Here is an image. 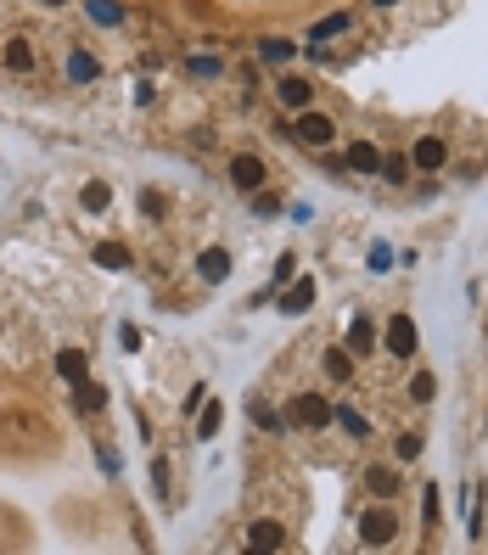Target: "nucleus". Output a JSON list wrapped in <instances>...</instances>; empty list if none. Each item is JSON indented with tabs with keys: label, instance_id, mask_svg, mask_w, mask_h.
I'll list each match as a JSON object with an SVG mask.
<instances>
[{
	"label": "nucleus",
	"instance_id": "nucleus-24",
	"mask_svg": "<svg viewBox=\"0 0 488 555\" xmlns=\"http://www.w3.org/2000/svg\"><path fill=\"white\" fill-rule=\"evenodd\" d=\"M96 264H101V269H130V252H124L118 242H101V247H96Z\"/></svg>",
	"mask_w": 488,
	"mask_h": 555
},
{
	"label": "nucleus",
	"instance_id": "nucleus-28",
	"mask_svg": "<svg viewBox=\"0 0 488 555\" xmlns=\"http://www.w3.org/2000/svg\"><path fill=\"white\" fill-rule=\"evenodd\" d=\"M90 17H96V23H107V29H113V23H124V12L113 6V0H90Z\"/></svg>",
	"mask_w": 488,
	"mask_h": 555
},
{
	"label": "nucleus",
	"instance_id": "nucleus-17",
	"mask_svg": "<svg viewBox=\"0 0 488 555\" xmlns=\"http://www.w3.org/2000/svg\"><path fill=\"white\" fill-rule=\"evenodd\" d=\"M73 404H79L84 415H90V410H101V404H107V388H101V381H90V376H84L79 388H73Z\"/></svg>",
	"mask_w": 488,
	"mask_h": 555
},
{
	"label": "nucleus",
	"instance_id": "nucleus-30",
	"mask_svg": "<svg viewBox=\"0 0 488 555\" xmlns=\"http://www.w3.org/2000/svg\"><path fill=\"white\" fill-rule=\"evenodd\" d=\"M292 275H298V259H292V252H287V259H281V264H275V286H287V281H292Z\"/></svg>",
	"mask_w": 488,
	"mask_h": 555
},
{
	"label": "nucleus",
	"instance_id": "nucleus-19",
	"mask_svg": "<svg viewBox=\"0 0 488 555\" xmlns=\"http://www.w3.org/2000/svg\"><path fill=\"white\" fill-rule=\"evenodd\" d=\"M219 421H225V404H219V398H202V410H197V438H214Z\"/></svg>",
	"mask_w": 488,
	"mask_h": 555
},
{
	"label": "nucleus",
	"instance_id": "nucleus-3",
	"mask_svg": "<svg viewBox=\"0 0 488 555\" xmlns=\"http://www.w3.org/2000/svg\"><path fill=\"white\" fill-rule=\"evenodd\" d=\"M292 135H298L304 146H331V141H337V124H331V113H314V107H304L298 124H292Z\"/></svg>",
	"mask_w": 488,
	"mask_h": 555
},
{
	"label": "nucleus",
	"instance_id": "nucleus-23",
	"mask_svg": "<svg viewBox=\"0 0 488 555\" xmlns=\"http://www.w3.org/2000/svg\"><path fill=\"white\" fill-rule=\"evenodd\" d=\"M6 68H17V73L34 68V46H29V39H12V46H6Z\"/></svg>",
	"mask_w": 488,
	"mask_h": 555
},
{
	"label": "nucleus",
	"instance_id": "nucleus-15",
	"mask_svg": "<svg viewBox=\"0 0 488 555\" xmlns=\"http://www.w3.org/2000/svg\"><path fill=\"white\" fill-rule=\"evenodd\" d=\"M343 163L354 168V175H376V168H381V152H376V146H371V141H354Z\"/></svg>",
	"mask_w": 488,
	"mask_h": 555
},
{
	"label": "nucleus",
	"instance_id": "nucleus-6",
	"mask_svg": "<svg viewBox=\"0 0 488 555\" xmlns=\"http://www.w3.org/2000/svg\"><path fill=\"white\" fill-rule=\"evenodd\" d=\"M381 348H388L393 359H410L415 354V320L410 314H393L388 331H381Z\"/></svg>",
	"mask_w": 488,
	"mask_h": 555
},
{
	"label": "nucleus",
	"instance_id": "nucleus-4",
	"mask_svg": "<svg viewBox=\"0 0 488 555\" xmlns=\"http://www.w3.org/2000/svg\"><path fill=\"white\" fill-rule=\"evenodd\" d=\"M314 297H321V286H314V275H304V281L292 275V281L281 286V297H275V309H281V314H309V309H314Z\"/></svg>",
	"mask_w": 488,
	"mask_h": 555
},
{
	"label": "nucleus",
	"instance_id": "nucleus-13",
	"mask_svg": "<svg viewBox=\"0 0 488 555\" xmlns=\"http://www.w3.org/2000/svg\"><path fill=\"white\" fill-rule=\"evenodd\" d=\"M197 275H202L208 286H219L225 275H230V252H225V247H208L202 259H197Z\"/></svg>",
	"mask_w": 488,
	"mask_h": 555
},
{
	"label": "nucleus",
	"instance_id": "nucleus-16",
	"mask_svg": "<svg viewBox=\"0 0 488 555\" xmlns=\"http://www.w3.org/2000/svg\"><path fill=\"white\" fill-rule=\"evenodd\" d=\"M68 79H73V84H96V79H101V62H96L90 51H73V56H68Z\"/></svg>",
	"mask_w": 488,
	"mask_h": 555
},
{
	"label": "nucleus",
	"instance_id": "nucleus-9",
	"mask_svg": "<svg viewBox=\"0 0 488 555\" xmlns=\"http://www.w3.org/2000/svg\"><path fill=\"white\" fill-rule=\"evenodd\" d=\"M281 544H287V527H281V522L264 517V522L247 527V550H281Z\"/></svg>",
	"mask_w": 488,
	"mask_h": 555
},
{
	"label": "nucleus",
	"instance_id": "nucleus-33",
	"mask_svg": "<svg viewBox=\"0 0 488 555\" xmlns=\"http://www.w3.org/2000/svg\"><path fill=\"white\" fill-rule=\"evenodd\" d=\"M39 6H68V0H39Z\"/></svg>",
	"mask_w": 488,
	"mask_h": 555
},
{
	"label": "nucleus",
	"instance_id": "nucleus-18",
	"mask_svg": "<svg viewBox=\"0 0 488 555\" xmlns=\"http://www.w3.org/2000/svg\"><path fill=\"white\" fill-rule=\"evenodd\" d=\"M107 202H113V191H107V180H90L79 191V208L84 213H107Z\"/></svg>",
	"mask_w": 488,
	"mask_h": 555
},
{
	"label": "nucleus",
	"instance_id": "nucleus-1",
	"mask_svg": "<svg viewBox=\"0 0 488 555\" xmlns=\"http://www.w3.org/2000/svg\"><path fill=\"white\" fill-rule=\"evenodd\" d=\"M398 539V517L388 505H376V510H365L359 517V544H371V550H381V544H393Z\"/></svg>",
	"mask_w": 488,
	"mask_h": 555
},
{
	"label": "nucleus",
	"instance_id": "nucleus-7",
	"mask_svg": "<svg viewBox=\"0 0 488 555\" xmlns=\"http://www.w3.org/2000/svg\"><path fill=\"white\" fill-rule=\"evenodd\" d=\"M443 163H449V146H443L438 135H421V141L410 146V168H421V175H438Z\"/></svg>",
	"mask_w": 488,
	"mask_h": 555
},
{
	"label": "nucleus",
	"instance_id": "nucleus-32",
	"mask_svg": "<svg viewBox=\"0 0 488 555\" xmlns=\"http://www.w3.org/2000/svg\"><path fill=\"white\" fill-rule=\"evenodd\" d=\"M152 482H158V494L168 500V460H158V465H152Z\"/></svg>",
	"mask_w": 488,
	"mask_h": 555
},
{
	"label": "nucleus",
	"instance_id": "nucleus-29",
	"mask_svg": "<svg viewBox=\"0 0 488 555\" xmlns=\"http://www.w3.org/2000/svg\"><path fill=\"white\" fill-rule=\"evenodd\" d=\"M247 415H253V426H270V432H281V426H287V421H281V415H275V410H264V404H253V410H247Z\"/></svg>",
	"mask_w": 488,
	"mask_h": 555
},
{
	"label": "nucleus",
	"instance_id": "nucleus-5",
	"mask_svg": "<svg viewBox=\"0 0 488 555\" xmlns=\"http://www.w3.org/2000/svg\"><path fill=\"white\" fill-rule=\"evenodd\" d=\"M264 180H270L264 158H253V152H236V158H230V185H236V191H247V197H253V191H264Z\"/></svg>",
	"mask_w": 488,
	"mask_h": 555
},
{
	"label": "nucleus",
	"instance_id": "nucleus-34",
	"mask_svg": "<svg viewBox=\"0 0 488 555\" xmlns=\"http://www.w3.org/2000/svg\"><path fill=\"white\" fill-rule=\"evenodd\" d=\"M376 6H398V0H376Z\"/></svg>",
	"mask_w": 488,
	"mask_h": 555
},
{
	"label": "nucleus",
	"instance_id": "nucleus-22",
	"mask_svg": "<svg viewBox=\"0 0 488 555\" xmlns=\"http://www.w3.org/2000/svg\"><path fill=\"white\" fill-rule=\"evenodd\" d=\"M326 376H331V381H348V376H354V354H348V348H331V354H326Z\"/></svg>",
	"mask_w": 488,
	"mask_h": 555
},
{
	"label": "nucleus",
	"instance_id": "nucleus-31",
	"mask_svg": "<svg viewBox=\"0 0 488 555\" xmlns=\"http://www.w3.org/2000/svg\"><path fill=\"white\" fill-rule=\"evenodd\" d=\"M141 208L152 213V219H163V197H158V191H141Z\"/></svg>",
	"mask_w": 488,
	"mask_h": 555
},
{
	"label": "nucleus",
	"instance_id": "nucleus-10",
	"mask_svg": "<svg viewBox=\"0 0 488 555\" xmlns=\"http://www.w3.org/2000/svg\"><path fill=\"white\" fill-rule=\"evenodd\" d=\"M343 348H348V354H359V359L376 348V326H371L365 314H354V320H348V343H343Z\"/></svg>",
	"mask_w": 488,
	"mask_h": 555
},
{
	"label": "nucleus",
	"instance_id": "nucleus-26",
	"mask_svg": "<svg viewBox=\"0 0 488 555\" xmlns=\"http://www.w3.org/2000/svg\"><path fill=\"white\" fill-rule=\"evenodd\" d=\"M393 455L405 460V465H410V460H421V432H398V438H393Z\"/></svg>",
	"mask_w": 488,
	"mask_h": 555
},
{
	"label": "nucleus",
	"instance_id": "nucleus-14",
	"mask_svg": "<svg viewBox=\"0 0 488 555\" xmlns=\"http://www.w3.org/2000/svg\"><path fill=\"white\" fill-rule=\"evenodd\" d=\"M331 421H337V426H343V432H348L354 443H365V438H371V421H365V415H359V410H354V404H337V410H331Z\"/></svg>",
	"mask_w": 488,
	"mask_h": 555
},
{
	"label": "nucleus",
	"instance_id": "nucleus-21",
	"mask_svg": "<svg viewBox=\"0 0 488 555\" xmlns=\"http://www.w3.org/2000/svg\"><path fill=\"white\" fill-rule=\"evenodd\" d=\"M348 23H354V17H348V12H331V17H321V23H314V29H309V46H314V39H331V34H343Z\"/></svg>",
	"mask_w": 488,
	"mask_h": 555
},
{
	"label": "nucleus",
	"instance_id": "nucleus-20",
	"mask_svg": "<svg viewBox=\"0 0 488 555\" xmlns=\"http://www.w3.org/2000/svg\"><path fill=\"white\" fill-rule=\"evenodd\" d=\"M438 398V376L432 371H415L410 376V404H432Z\"/></svg>",
	"mask_w": 488,
	"mask_h": 555
},
{
	"label": "nucleus",
	"instance_id": "nucleus-27",
	"mask_svg": "<svg viewBox=\"0 0 488 555\" xmlns=\"http://www.w3.org/2000/svg\"><path fill=\"white\" fill-rule=\"evenodd\" d=\"M376 175H381V180H393V185H405V180H410V158H381Z\"/></svg>",
	"mask_w": 488,
	"mask_h": 555
},
{
	"label": "nucleus",
	"instance_id": "nucleus-2",
	"mask_svg": "<svg viewBox=\"0 0 488 555\" xmlns=\"http://www.w3.org/2000/svg\"><path fill=\"white\" fill-rule=\"evenodd\" d=\"M331 421V404L314 398V393H298L287 404V426H304V432H321V426Z\"/></svg>",
	"mask_w": 488,
	"mask_h": 555
},
{
	"label": "nucleus",
	"instance_id": "nucleus-12",
	"mask_svg": "<svg viewBox=\"0 0 488 555\" xmlns=\"http://www.w3.org/2000/svg\"><path fill=\"white\" fill-rule=\"evenodd\" d=\"M365 488H371L376 500H393L398 488H405V477H398L393 465H371V472H365Z\"/></svg>",
	"mask_w": 488,
	"mask_h": 555
},
{
	"label": "nucleus",
	"instance_id": "nucleus-11",
	"mask_svg": "<svg viewBox=\"0 0 488 555\" xmlns=\"http://www.w3.org/2000/svg\"><path fill=\"white\" fill-rule=\"evenodd\" d=\"M56 371H62V381H73V388H79V381L90 376V354H84V348H62L56 354Z\"/></svg>",
	"mask_w": 488,
	"mask_h": 555
},
{
	"label": "nucleus",
	"instance_id": "nucleus-8",
	"mask_svg": "<svg viewBox=\"0 0 488 555\" xmlns=\"http://www.w3.org/2000/svg\"><path fill=\"white\" fill-rule=\"evenodd\" d=\"M275 96H281V107L304 113V107H314V84H309V79H298V73H287L281 84H275Z\"/></svg>",
	"mask_w": 488,
	"mask_h": 555
},
{
	"label": "nucleus",
	"instance_id": "nucleus-25",
	"mask_svg": "<svg viewBox=\"0 0 488 555\" xmlns=\"http://www.w3.org/2000/svg\"><path fill=\"white\" fill-rule=\"evenodd\" d=\"M259 56L270 62V68H281V62H292V39H275V34H270L264 46H259Z\"/></svg>",
	"mask_w": 488,
	"mask_h": 555
}]
</instances>
